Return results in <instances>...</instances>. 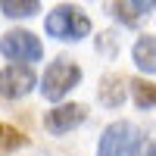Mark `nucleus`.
I'll list each match as a JSON object with an SVG mask.
<instances>
[{"instance_id":"obj_6","label":"nucleus","mask_w":156,"mask_h":156,"mask_svg":"<svg viewBox=\"0 0 156 156\" xmlns=\"http://www.w3.org/2000/svg\"><path fill=\"white\" fill-rule=\"evenodd\" d=\"M84 119H87V109L81 106V103H66V106L50 109L44 115V125H47V131H53V134H66V131H72V128H78Z\"/></svg>"},{"instance_id":"obj_3","label":"nucleus","mask_w":156,"mask_h":156,"mask_svg":"<svg viewBox=\"0 0 156 156\" xmlns=\"http://www.w3.org/2000/svg\"><path fill=\"white\" fill-rule=\"evenodd\" d=\"M78 81H81V69H78L72 59L59 56L56 62H50V66H47L44 81H41L44 87H41V90H44V97H47V100L59 103V100L66 97V94H69V90H72Z\"/></svg>"},{"instance_id":"obj_1","label":"nucleus","mask_w":156,"mask_h":156,"mask_svg":"<svg viewBox=\"0 0 156 156\" xmlns=\"http://www.w3.org/2000/svg\"><path fill=\"white\" fill-rule=\"evenodd\" d=\"M144 147V134L131 122H112L100 137L97 156H140Z\"/></svg>"},{"instance_id":"obj_2","label":"nucleus","mask_w":156,"mask_h":156,"mask_svg":"<svg viewBox=\"0 0 156 156\" xmlns=\"http://www.w3.org/2000/svg\"><path fill=\"white\" fill-rule=\"evenodd\" d=\"M44 28H47L50 37H59V41H81V37H87V31H90V19L78 6L62 3V6H56L47 16Z\"/></svg>"},{"instance_id":"obj_13","label":"nucleus","mask_w":156,"mask_h":156,"mask_svg":"<svg viewBox=\"0 0 156 156\" xmlns=\"http://www.w3.org/2000/svg\"><path fill=\"white\" fill-rule=\"evenodd\" d=\"M128 3L134 6V12H150V9H156V0H128Z\"/></svg>"},{"instance_id":"obj_11","label":"nucleus","mask_w":156,"mask_h":156,"mask_svg":"<svg viewBox=\"0 0 156 156\" xmlns=\"http://www.w3.org/2000/svg\"><path fill=\"white\" fill-rule=\"evenodd\" d=\"M25 144V134L16 131L12 125H0V153H12Z\"/></svg>"},{"instance_id":"obj_14","label":"nucleus","mask_w":156,"mask_h":156,"mask_svg":"<svg viewBox=\"0 0 156 156\" xmlns=\"http://www.w3.org/2000/svg\"><path fill=\"white\" fill-rule=\"evenodd\" d=\"M147 156H156V144H150V147H147Z\"/></svg>"},{"instance_id":"obj_7","label":"nucleus","mask_w":156,"mask_h":156,"mask_svg":"<svg viewBox=\"0 0 156 156\" xmlns=\"http://www.w3.org/2000/svg\"><path fill=\"white\" fill-rule=\"evenodd\" d=\"M131 56H134V62H137L140 72L156 75V37L153 34H140L137 44H134V50H131Z\"/></svg>"},{"instance_id":"obj_5","label":"nucleus","mask_w":156,"mask_h":156,"mask_svg":"<svg viewBox=\"0 0 156 156\" xmlns=\"http://www.w3.org/2000/svg\"><path fill=\"white\" fill-rule=\"evenodd\" d=\"M34 87V72L25 66H6L3 72H0V97H6V100H19V97H25L28 90Z\"/></svg>"},{"instance_id":"obj_12","label":"nucleus","mask_w":156,"mask_h":156,"mask_svg":"<svg viewBox=\"0 0 156 156\" xmlns=\"http://www.w3.org/2000/svg\"><path fill=\"white\" fill-rule=\"evenodd\" d=\"M112 16H115V19H122L125 25H134V22H137L131 12H128V3H125V0H112Z\"/></svg>"},{"instance_id":"obj_8","label":"nucleus","mask_w":156,"mask_h":156,"mask_svg":"<svg viewBox=\"0 0 156 156\" xmlns=\"http://www.w3.org/2000/svg\"><path fill=\"white\" fill-rule=\"evenodd\" d=\"M100 103L103 106H109V109H115V106H122L125 103V87H122V81L115 75H106L100 81Z\"/></svg>"},{"instance_id":"obj_10","label":"nucleus","mask_w":156,"mask_h":156,"mask_svg":"<svg viewBox=\"0 0 156 156\" xmlns=\"http://www.w3.org/2000/svg\"><path fill=\"white\" fill-rule=\"evenodd\" d=\"M0 6H3V16L9 19H28L41 9V0H3Z\"/></svg>"},{"instance_id":"obj_4","label":"nucleus","mask_w":156,"mask_h":156,"mask_svg":"<svg viewBox=\"0 0 156 156\" xmlns=\"http://www.w3.org/2000/svg\"><path fill=\"white\" fill-rule=\"evenodd\" d=\"M0 53L12 62H37L44 56V47L31 31L19 28V31H9V34L0 37Z\"/></svg>"},{"instance_id":"obj_9","label":"nucleus","mask_w":156,"mask_h":156,"mask_svg":"<svg viewBox=\"0 0 156 156\" xmlns=\"http://www.w3.org/2000/svg\"><path fill=\"white\" fill-rule=\"evenodd\" d=\"M128 87H131V97H134V103L140 109H153L156 106V84L144 81V78H134Z\"/></svg>"}]
</instances>
